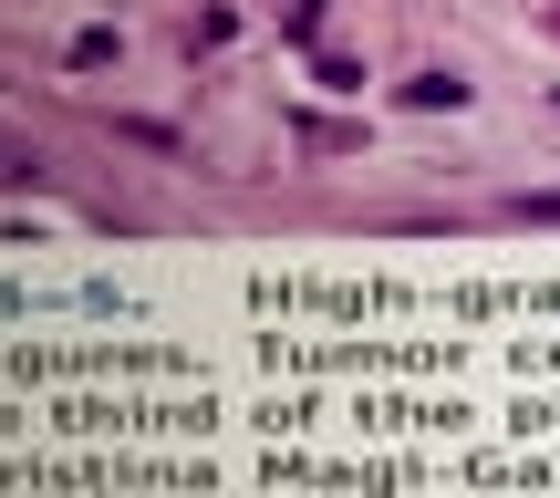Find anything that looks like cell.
Wrapping results in <instances>:
<instances>
[{
	"mask_svg": "<svg viewBox=\"0 0 560 498\" xmlns=\"http://www.w3.org/2000/svg\"><path fill=\"white\" fill-rule=\"evenodd\" d=\"M405 104H425V115H436V104H467V83H457V73H416V83H405Z\"/></svg>",
	"mask_w": 560,
	"mask_h": 498,
	"instance_id": "1",
	"label": "cell"
}]
</instances>
